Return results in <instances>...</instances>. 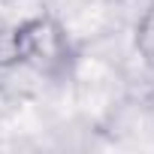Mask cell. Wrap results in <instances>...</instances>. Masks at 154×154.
<instances>
[{
    "mask_svg": "<svg viewBox=\"0 0 154 154\" xmlns=\"http://www.w3.org/2000/svg\"><path fill=\"white\" fill-rule=\"evenodd\" d=\"M75 63V45L63 21L36 12L18 24H0V69L27 66L45 79H63Z\"/></svg>",
    "mask_w": 154,
    "mask_h": 154,
    "instance_id": "obj_1",
    "label": "cell"
},
{
    "mask_svg": "<svg viewBox=\"0 0 154 154\" xmlns=\"http://www.w3.org/2000/svg\"><path fill=\"white\" fill-rule=\"evenodd\" d=\"M133 48L136 54L154 69V0H148L142 15L133 24Z\"/></svg>",
    "mask_w": 154,
    "mask_h": 154,
    "instance_id": "obj_2",
    "label": "cell"
}]
</instances>
